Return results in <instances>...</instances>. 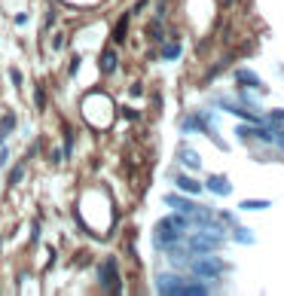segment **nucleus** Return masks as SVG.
Returning a JSON list of instances; mask_svg holds the SVG:
<instances>
[{
	"label": "nucleus",
	"mask_w": 284,
	"mask_h": 296,
	"mask_svg": "<svg viewBox=\"0 0 284 296\" xmlns=\"http://www.w3.org/2000/svg\"><path fill=\"white\" fill-rule=\"evenodd\" d=\"M156 287H159V293H177V296H202V293H208L205 284H187V281L171 278V275H159Z\"/></svg>",
	"instance_id": "f257e3e1"
},
{
	"label": "nucleus",
	"mask_w": 284,
	"mask_h": 296,
	"mask_svg": "<svg viewBox=\"0 0 284 296\" xmlns=\"http://www.w3.org/2000/svg\"><path fill=\"white\" fill-rule=\"evenodd\" d=\"M180 241V229L171 223V220H162L156 226V247H162V250H171L174 244Z\"/></svg>",
	"instance_id": "f03ea898"
},
{
	"label": "nucleus",
	"mask_w": 284,
	"mask_h": 296,
	"mask_svg": "<svg viewBox=\"0 0 284 296\" xmlns=\"http://www.w3.org/2000/svg\"><path fill=\"white\" fill-rule=\"evenodd\" d=\"M98 281H101L104 290L122 293V281H119V272H116V263H113V259H107L104 266H98Z\"/></svg>",
	"instance_id": "7ed1b4c3"
},
{
	"label": "nucleus",
	"mask_w": 284,
	"mask_h": 296,
	"mask_svg": "<svg viewBox=\"0 0 284 296\" xmlns=\"http://www.w3.org/2000/svg\"><path fill=\"white\" fill-rule=\"evenodd\" d=\"M223 269H226V263H220V259H199V263L192 266V272L202 275V278H217Z\"/></svg>",
	"instance_id": "20e7f679"
},
{
	"label": "nucleus",
	"mask_w": 284,
	"mask_h": 296,
	"mask_svg": "<svg viewBox=\"0 0 284 296\" xmlns=\"http://www.w3.org/2000/svg\"><path fill=\"white\" fill-rule=\"evenodd\" d=\"M211 192H217V196H229L232 186H229V180L226 177H208V184H205Z\"/></svg>",
	"instance_id": "39448f33"
},
{
	"label": "nucleus",
	"mask_w": 284,
	"mask_h": 296,
	"mask_svg": "<svg viewBox=\"0 0 284 296\" xmlns=\"http://www.w3.org/2000/svg\"><path fill=\"white\" fill-rule=\"evenodd\" d=\"M165 204H171V208H177V211H184V214H196L199 208L192 202H187V199H180V196H165Z\"/></svg>",
	"instance_id": "423d86ee"
},
{
	"label": "nucleus",
	"mask_w": 284,
	"mask_h": 296,
	"mask_svg": "<svg viewBox=\"0 0 284 296\" xmlns=\"http://www.w3.org/2000/svg\"><path fill=\"white\" fill-rule=\"evenodd\" d=\"M116 52H113V49H104V52H101V58H98V64H101V71H104V74H113V71H116Z\"/></svg>",
	"instance_id": "0eeeda50"
},
{
	"label": "nucleus",
	"mask_w": 284,
	"mask_h": 296,
	"mask_svg": "<svg viewBox=\"0 0 284 296\" xmlns=\"http://www.w3.org/2000/svg\"><path fill=\"white\" fill-rule=\"evenodd\" d=\"M16 129V113H6L3 119H0V144H3L9 138V131Z\"/></svg>",
	"instance_id": "6e6552de"
},
{
	"label": "nucleus",
	"mask_w": 284,
	"mask_h": 296,
	"mask_svg": "<svg viewBox=\"0 0 284 296\" xmlns=\"http://www.w3.org/2000/svg\"><path fill=\"white\" fill-rule=\"evenodd\" d=\"M25 168H28V162L13 165V171H9V186H19V184H21V177H25Z\"/></svg>",
	"instance_id": "1a4fd4ad"
},
{
	"label": "nucleus",
	"mask_w": 284,
	"mask_h": 296,
	"mask_svg": "<svg viewBox=\"0 0 284 296\" xmlns=\"http://www.w3.org/2000/svg\"><path fill=\"white\" fill-rule=\"evenodd\" d=\"M177 186L187 189V192H192V196H196V192H202V184H196V180H189V177H184V174L177 177Z\"/></svg>",
	"instance_id": "9d476101"
},
{
	"label": "nucleus",
	"mask_w": 284,
	"mask_h": 296,
	"mask_svg": "<svg viewBox=\"0 0 284 296\" xmlns=\"http://www.w3.org/2000/svg\"><path fill=\"white\" fill-rule=\"evenodd\" d=\"M235 79H238L242 86H257V89H260V79H257L254 74H247V71H235Z\"/></svg>",
	"instance_id": "9b49d317"
},
{
	"label": "nucleus",
	"mask_w": 284,
	"mask_h": 296,
	"mask_svg": "<svg viewBox=\"0 0 284 296\" xmlns=\"http://www.w3.org/2000/svg\"><path fill=\"white\" fill-rule=\"evenodd\" d=\"M34 104H37V110H46V89L43 86L34 89Z\"/></svg>",
	"instance_id": "f8f14e48"
},
{
	"label": "nucleus",
	"mask_w": 284,
	"mask_h": 296,
	"mask_svg": "<svg viewBox=\"0 0 284 296\" xmlns=\"http://www.w3.org/2000/svg\"><path fill=\"white\" fill-rule=\"evenodd\" d=\"M74 153V131H71V125H64V156L71 159Z\"/></svg>",
	"instance_id": "ddd939ff"
},
{
	"label": "nucleus",
	"mask_w": 284,
	"mask_h": 296,
	"mask_svg": "<svg viewBox=\"0 0 284 296\" xmlns=\"http://www.w3.org/2000/svg\"><path fill=\"white\" fill-rule=\"evenodd\" d=\"M180 159H184L187 165H192V168H199V165H202V159L192 153V150H180Z\"/></svg>",
	"instance_id": "4468645a"
},
{
	"label": "nucleus",
	"mask_w": 284,
	"mask_h": 296,
	"mask_svg": "<svg viewBox=\"0 0 284 296\" xmlns=\"http://www.w3.org/2000/svg\"><path fill=\"white\" fill-rule=\"evenodd\" d=\"M126 31H129V18H122L119 25H116V34H113V37H116V43H119V40H126Z\"/></svg>",
	"instance_id": "2eb2a0df"
},
{
	"label": "nucleus",
	"mask_w": 284,
	"mask_h": 296,
	"mask_svg": "<svg viewBox=\"0 0 284 296\" xmlns=\"http://www.w3.org/2000/svg\"><path fill=\"white\" fill-rule=\"evenodd\" d=\"M162 55H165V58H177V55H180V46H177V43H168Z\"/></svg>",
	"instance_id": "dca6fc26"
},
{
	"label": "nucleus",
	"mask_w": 284,
	"mask_h": 296,
	"mask_svg": "<svg viewBox=\"0 0 284 296\" xmlns=\"http://www.w3.org/2000/svg\"><path fill=\"white\" fill-rule=\"evenodd\" d=\"M245 211H257V208H269V202H245Z\"/></svg>",
	"instance_id": "f3484780"
},
{
	"label": "nucleus",
	"mask_w": 284,
	"mask_h": 296,
	"mask_svg": "<svg viewBox=\"0 0 284 296\" xmlns=\"http://www.w3.org/2000/svg\"><path fill=\"white\" fill-rule=\"evenodd\" d=\"M52 25H55V13L49 9V13H46V21H43V31H52Z\"/></svg>",
	"instance_id": "a211bd4d"
},
{
	"label": "nucleus",
	"mask_w": 284,
	"mask_h": 296,
	"mask_svg": "<svg viewBox=\"0 0 284 296\" xmlns=\"http://www.w3.org/2000/svg\"><path fill=\"white\" fill-rule=\"evenodd\" d=\"M272 125H284V110H275L272 113V119H269Z\"/></svg>",
	"instance_id": "6ab92c4d"
},
{
	"label": "nucleus",
	"mask_w": 284,
	"mask_h": 296,
	"mask_svg": "<svg viewBox=\"0 0 284 296\" xmlns=\"http://www.w3.org/2000/svg\"><path fill=\"white\" fill-rule=\"evenodd\" d=\"M235 235H238V238H242V244H251V232H247V229H238Z\"/></svg>",
	"instance_id": "aec40b11"
},
{
	"label": "nucleus",
	"mask_w": 284,
	"mask_h": 296,
	"mask_svg": "<svg viewBox=\"0 0 284 296\" xmlns=\"http://www.w3.org/2000/svg\"><path fill=\"white\" fill-rule=\"evenodd\" d=\"M79 64H83V58H79V55H74V58H71V74L79 71Z\"/></svg>",
	"instance_id": "412c9836"
},
{
	"label": "nucleus",
	"mask_w": 284,
	"mask_h": 296,
	"mask_svg": "<svg viewBox=\"0 0 284 296\" xmlns=\"http://www.w3.org/2000/svg\"><path fill=\"white\" fill-rule=\"evenodd\" d=\"M9 162V150H6V147H0V168H3Z\"/></svg>",
	"instance_id": "4be33fe9"
},
{
	"label": "nucleus",
	"mask_w": 284,
	"mask_h": 296,
	"mask_svg": "<svg viewBox=\"0 0 284 296\" xmlns=\"http://www.w3.org/2000/svg\"><path fill=\"white\" fill-rule=\"evenodd\" d=\"M52 43H55L52 49H64V46H61V43H64V37H61V34H55V37H52Z\"/></svg>",
	"instance_id": "5701e85b"
},
{
	"label": "nucleus",
	"mask_w": 284,
	"mask_h": 296,
	"mask_svg": "<svg viewBox=\"0 0 284 296\" xmlns=\"http://www.w3.org/2000/svg\"><path fill=\"white\" fill-rule=\"evenodd\" d=\"M9 79H13L16 86H21V74H19V71H9Z\"/></svg>",
	"instance_id": "b1692460"
},
{
	"label": "nucleus",
	"mask_w": 284,
	"mask_h": 296,
	"mask_svg": "<svg viewBox=\"0 0 284 296\" xmlns=\"http://www.w3.org/2000/svg\"><path fill=\"white\" fill-rule=\"evenodd\" d=\"M275 141H278V147L284 150V131H278V138H275Z\"/></svg>",
	"instance_id": "393cba45"
}]
</instances>
